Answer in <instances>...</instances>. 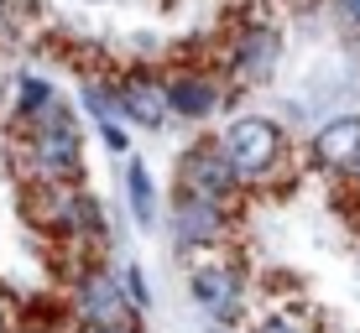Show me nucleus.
I'll list each match as a JSON object with an SVG mask.
<instances>
[{
    "label": "nucleus",
    "instance_id": "obj_14",
    "mask_svg": "<svg viewBox=\"0 0 360 333\" xmlns=\"http://www.w3.org/2000/svg\"><path fill=\"white\" fill-rule=\"evenodd\" d=\"M53 100H58L53 79H42V73H21V79H16V100H11V120H16V130L27 125V120H37Z\"/></svg>",
    "mask_w": 360,
    "mask_h": 333
},
{
    "label": "nucleus",
    "instance_id": "obj_16",
    "mask_svg": "<svg viewBox=\"0 0 360 333\" xmlns=\"http://www.w3.org/2000/svg\"><path fill=\"white\" fill-rule=\"evenodd\" d=\"M120 281H126V297H131V302L146 313V307H152V292H146V276H141V266H126V271H120Z\"/></svg>",
    "mask_w": 360,
    "mask_h": 333
},
{
    "label": "nucleus",
    "instance_id": "obj_4",
    "mask_svg": "<svg viewBox=\"0 0 360 333\" xmlns=\"http://www.w3.org/2000/svg\"><path fill=\"white\" fill-rule=\"evenodd\" d=\"M73 313H79V323H94V328H136L141 333V307L126 297V281L105 266L84 271L73 281Z\"/></svg>",
    "mask_w": 360,
    "mask_h": 333
},
{
    "label": "nucleus",
    "instance_id": "obj_9",
    "mask_svg": "<svg viewBox=\"0 0 360 333\" xmlns=\"http://www.w3.org/2000/svg\"><path fill=\"white\" fill-rule=\"evenodd\" d=\"M115 83V100H120V115H126V125H141V130H162L167 125V94H162V73L157 68H131V73H120V79H110Z\"/></svg>",
    "mask_w": 360,
    "mask_h": 333
},
{
    "label": "nucleus",
    "instance_id": "obj_3",
    "mask_svg": "<svg viewBox=\"0 0 360 333\" xmlns=\"http://www.w3.org/2000/svg\"><path fill=\"white\" fill-rule=\"evenodd\" d=\"M32 219L58 240H99L105 234V214L79 182H37L32 188Z\"/></svg>",
    "mask_w": 360,
    "mask_h": 333
},
{
    "label": "nucleus",
    "instance_id": "obj_5",
    "mask_svg": "<svg viewBox=\"0 0 360 333\" xmlns=\"http://www.w3.org/2000/svg\"><path fill=\"white\" fill-rule=\"evenodd\" d=\"M167 229H172L178 250H209V245H219L230 234V203L178 188V198L167 208Z\"/></svg>",
    "mask_w": 360,
    "mask_h": 333
},
{
    "label": "nucleus",
    "instance_id": "obj_18",
    "mask_svg": "<svg viewBox=\"0 0 360 333\" xmlns=\"http://www.w3.org/2000/svg\"><path fill=\"white\" fill-rule=\"evenodd\" d=\"M79 333H136V328H94V323H79Z\"/></svg>",
    "mask_w": 360,
    "mask_h": 333
},
{
    "label": "nucleus",
    "instance_id": "obj_20",
    "mask_svg": "<svg viewBox=\"0 0 360 333\" xmlns=\"http://www.w3.org/2000/svg\"><path fill=\"white\" fill-rule=\"evenodd\" d=\"M355 57H360V36H355Z\"/></svg>",
    "mask_w": 360,
    "mask_h": 333
},
{
    "label": "nucleus",
    "instance_id": "obj_13",
    "mask_svg": "<svg viewBox=\"0 0 360 333\" xmlns=\"http://www.w3.org/2000/svg\"><path fill=\"white\" fill-rule=\"evenodd\" d=\"M79 104H84V115H89L99 130L126 125V115H120V100H115V83H105V79H84V83H79Z\"/></svg>",
    "mask_w": 360,
    "mask_h": 333
},
{
    "label": "nucleus",
    "instance_id": "obj_6",
    "mask_svg": "<svg viewBox=\"0 0 360 333\" xmlns=\"http://www.w3.org/2000/svg\"><path fill=\"white\" fill-rule=\"evenodd\" d=\"M277 63H282V32L271 21H240V32L230 36V53H225L230 83L256 89V83H266L277 73Z\"/></svg>",
    "mask_w": 360,
    "mask_h": 333
},
{
    "label": "nucleus",
    "instance_id": "obj_19",
    "mask_svg": "<svg viewBox=\"0 0 360 333\" xmlns=\"http://www.w3.org/2000/svg\"><path fill=\"white\" fill-rule=\"evenodd\" d=\"M0 333H11V313H6V302H0Z\"/></svg>",
    "mask_w": 360,
    "mask_h": 333
},
{
    "label": "nucleus",
    "instance_id": "obj_11",
    "mask_svg": "<svg viewBox=\"0 0 360 333\" xmlns=\"http://www.w3.org/2000/svg\"><path fill=\"white\" fill-rule=\"evenodd\" d=\"M314 162L340 172V177H360V115L324 120L314 135Z\"/></svg>",
    "mask_w": 360,
    "mask_h": 333
},
{
    "label": "nucleus",
    "instance_id": "obj_17",
    "mask_svg": "<svg viewBox=\"0 0 360 333\" xmlns=\"http://www.w3.org/2000/svg\"><path fill=\"white\" fill-rule=\"evenodd\" d=\"M256 333H303V328H297V323H288V318H271V323H262Z\"/></svg>",
    "mask_w": 360,
    "mask_h": 333
},
{
    "label": "nucleus",
    "instance_id": "obj_7",
    "mask_svg": "<svg viewBox=\"0 0 360 333\" xmlns=\"http://www.w3.org/2000/svg\"><path fill=\"white\" fill-rule=\"evenodd\" d=\"M162 94H167V115L172 120H188V125H204L225 109V83L219 73L209 68H172L162 73Z\"/></svg>",
    "mask_w": 360,
    "mask_h": 333
},
{
    "label": "nucleus",
    "instance_id": "obj_10",
    "mask_svg": "<svg viewBox=\"0 0 360 333\" xmlns=\"http://www.w3.org/2000/svg\"><path fill=\"white\" fill-rule=\"evenodd\" d=\"M240 292H245V276H240L235 261H209L188 276V297L204 307L214 323H230V318L240 313Z\"/></svg>",
    "mask_w": 360,
    "mask_h": 333
},
{
    "label": "nucleus",
    "instance_id": "obj_8",
    "mask_svg": "<svg viewBox=\"0 0 360 333\" xmlns=\"http://www.w3.org/2000/svg\"><path fill=\"white\" fill-rule=\"evenodd\" d=\"M178 188L188 193H204V198H235V193L245 188L240 177H235V167L225 162V151H219V141L209 135V141L188 146V151L178 156Z\"/></svg>",
    "mask_w": 360,
    "mask_h": 333
},
{
    "label": "nucleus",
    "instance_id": "obj_1",
    "mask_svg": "<svg viewBox=\"0 0 360 333\" xmlns=\"http://www.w3.org/2000/svg\"><path fill=\"white\" fill-rule=\"evenodd\" d=\"M27 146H21V167L32 172V182H79L84 172V125L73 115V104L53 100L37 120L21 125Z\"/></svg>",
    "mask_w": 360,
    "mask_h": 333
},
{
    "label": "nucleus",
    "instance_id": "obj_15",
    "mask_svg": "<svg viewBox=\"0 0 360 333\" xmlns=\"http://www.w3.org/2000/svg\"><path fill=\"white\" fill-rule=\"evenodd\" d=\"M324 6H329V16L340 21V32L360 36V0H324Z\"/></svg>",
    "mask_w": 360,
    "mask_h": 333
},
{
    "label": "nucleus",
    "instance_id": "obj_12",
    "mask_svg": "<svg viewBox=\"0 0 360 333\" xmlns=\"http://www.w3.org/2000/svg\"><path fill=\"white\" fill-rule=\"evenodd\" d=\"M126 198H131V219H136V229H152L157 224V182H152V172H146V162H126Z\"/></svg>",
    "mask_w": 360,
    "mask_h": 333
},
{
    "label": "nucleus",
    "instance_id": "obj_2",
    "mask_svg": "<svg viewBox=\"0 0 360 333\" xmlns=\"http://www.w3.org/2000/svg\"><path fill=\"white\" fill-rule=\"evenodd\" d=\"M214 141H219L225 162L235 167V177H240L245 188H251V182H271L282 172V156H288V135L266 115H235Z\"/></svg>",
    "mask_w": 360,
    "mask_h": 333
}]
</instances>
